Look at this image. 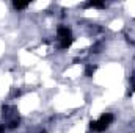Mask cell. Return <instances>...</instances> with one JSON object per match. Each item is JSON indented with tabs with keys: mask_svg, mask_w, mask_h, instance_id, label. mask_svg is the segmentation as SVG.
<instances>
[{
	"mask_svg": "<svg viewBox=\"0 0 135 133\" xmlns=\"http://www.w3.org/2000/svg\"><path fill=\"white\" fill-rule=\"evenodd\" d=\"M39 133H46V132H39Z\"/></svg>",
	"mask_w": 135,
	"mask_h": 133,
	"instance_id": "9",
	"label": "cell"
},
{
	"mask_svg": "<svg viewBox=\"0 0 135 133\" xmlns=\"http://www.w3.org/2000/svg\"><path fill=\"white\" fill-rule=\"evenodd\" d=\"M94 70H96V66H93V64H88V66L85 67V75H86V77H91V75L94 74Z\"/></svg>",
	"mask_w": 135,
	"mask_h": 133,
	"instance_id": "7",
	"label": "cell"
},
{
	"mask_svg": "<svg viewBox=\"0 0 135 133\" xmlns=\"http://www.w3.org/2000/svg\"><path fill=\"white\" fill-rule=\"evenodd\" d=\"M82 6H83V8H96V9H104V8H107V3H105V2H99V0H90V2H86V3H83Z\"/></svg>",
	"mask_w": 135,
	"mask_h": 133,
	"instance_id": "3",
	"label": "cell"
},
{
	"mask_svg": "<svg viewBox=\"0 0 135 133\" xmlns=\"http://www.w3.org/2000/svg\"><path fill=\"white\" fill-rule=\"evenodd\" d=\"M74 42V38L71 36V38H66V39H60V49H63V50H66L71 47V44Z\"/></svg>",
	"mask_w": 135,
	"mask_h": 133,
	"instance_id": "5",
	"label": "cell"
},
{
	"mask_svg": "<svg viewBox=\"0 0 135 133\" xmlns=\"http://www.w3.org/2000/svg\"><path fill=\"white\" fill-rule=\"evenodd\" d=\"M19 124H21V117H19V116H14L13 119H9V121L6 122V129L14 130V129H17V127H19Z\"/></svg>",
	"mask_w": 135,
	"mask_h": 133,
	"instance_id": "4",
	"label": "cell"
},
{
	"mask_svg": "<svg viewBox=\"0 0 135 133\" xmlns=\"http://www.w3.org/2000/svg\"><path fill=\"white\" fill-rule=\"evenodd\" d=\"M57 36H58V41L60 39H66V38H71L72 33H71V28L66 27V25H60L57 28Z\"/></svg>",
	"mask_w": 135,
	"mask_h": 133,
	"instance_id": "2",
	"label": "cell"
},
{
	"mask_svg": "<svg viewBox=\"0 0 135 133\" xmlns=\"http://www.w3.org/2000/svg\"><path fill=\"white\" fill-rule=\"evenodd\" d=\"M28 6H30L28 2H25V3H22V2H13V8L14 9H27Z\"/></svg>",
	"mask_w": 135,
	"mask_h": 133,
	"instance_id": "6",
	"label": "cell"
},
{
	"mask_svg": "<svg viewBox=\"0 0 135 133\" xmlns=\"http://www.w3.org/2000/svg\"><path fill=\"white\" fill-rule=\"evenodd\" d=\"M6 130V125H0V133H5Z\"/></svg>",
	"mask_w": 135,
	"mask_h": 133,
	"instance_id": "8",
	"label": "cell"
},
{
	"mask_svg": "<svg viewBox=\"0 0 135 133\" xmlns=\"http://www.w3.org/2000/svg\"><path fill=\"white\" fill-rule=\"evenodd\" d=\"M113 121H115V116L112 113H104L98 121H91L90 122V130L91 132H98V133L104 132V130H107L112 125Z\"/></svg>",
	"mask_w": 135,
	"mask_h": 133,
	"instance_id": "1",
	"label": "cell"
}]
</instances>
